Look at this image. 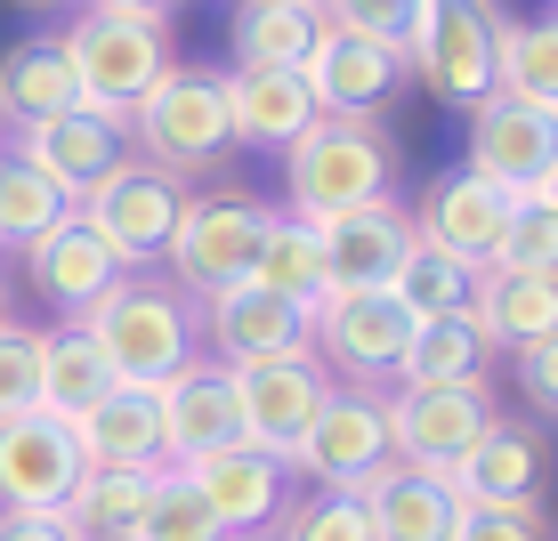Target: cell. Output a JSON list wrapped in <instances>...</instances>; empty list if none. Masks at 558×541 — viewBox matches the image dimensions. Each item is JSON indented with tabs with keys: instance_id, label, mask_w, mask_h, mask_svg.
<instances>
[{
	"instance_id": "obj_34",
	"label": "cell",
	"mask_w": 558,
	"mask_h": 541,
	"mask_svg": "<svg viewBox=\"0 0 558 541\" xmlns=\"http://www.w3.org/2000/svg\"><path fill=\"white\" fill-rule=\"evenodd\" d=\"M57 219H73V202L57 195L33 162H16V153L0 146V250H33Z\"/></svg>"
},
{
	"instance_id": "obj_20",
	"label": "cell",
	"mask_w": 558,
	"mask_h": 541,
	"mask_svg": "<svg viewBox=\"0 0 558 541\" xmlns=\"http://www.w3.org/2000/svg\"><path fill=\"white\" fill-rule=\"evenodd\" d=\"M25 275H33V292H41L65 323H82L89 307H98V299L113 292V283L130 275V267L113 259V250H106L98 235H89V219L73 210V219H57L49 235L25 250Z\"/></svg>"
},
{
	"instance_id": "obj_2",
	"label": "cell",
	"mask_w": 558,
	"mask_h": 541,
	"mask_svg": "<svg viewBox=\"0 0 558 541\" xmlns=\"http://www.w3.org/2000/svg\"><path fill=\"white\" fill-rule=\"evenodd\" d=\"M397 195V146L380 138V122H340L316 113L292 146H283V210L307 226H332L364 202Z\"/></svg>"
},
{
	"instance_id": "obj_43",
	"label": "cell",
	"mask_w": 558,
	"mask_h": 541,
	"mask_svg": "<svg viewBox=\"0 0 558 541\" xmlns=\"http://www.w3.org/2000/svg\"><path fill=\"white\" fill-rule=\"evenodd\" d=\"M0 541H73L65 517H33V509H0Z\"/></svg>"
},
{
	"instance_id": "obj_5",
	"label": "cell",
	"mask_w": 558,
	"mask_h": 541,
	"mask_svg": "<svg viewBox=\"0 0 558 541\" xmlns=\"http://www.w3.org/2000/svg\"><path fill=\"white\" fill-rule=\"evenodd\" d=\"M267 210L259 195L243 186H203V195L179 202V226L162 243V267L186 299H210L227 283H252V259H259V235H267Z\"/></svg>"
},
{
	"instance_id": "obj_4",
	"label": "cell",
	"mask_w": 558,
	"mask_h": 541,
	"mask_svg": "<svg viewBox=\"0 0 558 541\" xmlns=\"http://www.w3.org/2000/svg\"><path fill=\"white\" fill-rule=\"evenodd\" d=\"M130 153L170 179H203L235 153V130H227V73L210 65H170L162 82L138 98L130 113Z\"/></svg>"
},
{
	"instance_id": "obj_32",
	"label": "cell",
	"mask_w": 558,
	"mask_h": 541,
	"mask_svg": "<svg viewBox=\"0 0 558 541\" xmlns=\"http://www.w3.org/2000/svg\"><path fill=\"white\" fill-rule=\"evenodd\" d=\"M154 477H162V469H89L57 517H65L73 541H138Z\"/></svg>"
},
{
	"instance_id": "obj_22",
	"label": "cell",
	"mask_w": 558,
	"mask_h": 541,
	"mask_svg": "<svg viewBox=\"0 0 558 541\" xmlns=\"http://www.w3.org/2000/svg\"><path fill=\"white\" fill-rule=\"evenodd\" d=\"M461 509H543V437L494 420V437L446 477Z\"/></svg>"
},
{
	"instance_id": "obj_13",
	"label": "cell",
	"mask_w": 558,
	"mask_h": 541,
	"mask_svg": "<svg viewBox=\"0 0 558 541\" xmlns=\"http://www.w3.org/2000/svg\"><path fill=\"white\" fill-rule=\"evenodd\" d=\"M518 202H526V195L477 179V170H437L429 195H421V210H413V235L437 243V250L461 259V267H494V250H502Z\"/></svg>"
},
{
	"instance_id": "obj_36",
	"label": "cell",
	"mask_w": 558,
	"mask_h": 541,
	"mask_svg": "<svg viewBox=\"0 0 558 541\" xmlns=\"http://www.w3.org/2000/svg\"><path fill=\"white\" fill-rule=\"evenodd\" d=\"M316 9H324V25H332V33L405 57L413 33H421V16H429V0H316Z\"/></svg>"
},
{
	"instance_id": "obj_44",
	"label": "cell",
	"mask_w": 558,
	"mask_h": 541,
	"mask_svg": "<svg viewBox=\"0 0 558 541\" xmlns=\"http://www.w3.org/2000/svg\"><path fill=\"white\" fill-rule=\"evenodd\" d=\"M82 9H170V0H82Z\"/></svg>"
},
{
	"instance_id": "obj_40",
	"label": "cell",
	"mask_w": 558,
	"mask_h": 541,
	"mask_svg": "<svg viewBox=\"0 0 558 541\" xmlns=\"http://www.w3.org/2000/svg\"><path fill=\"white\" fill-rule=\"evenodd\" d=\"M494 267H543V275H558V210L543 195L518 202V219H510L502 250H494Z\"/></svg>"
},
{
	"instance_id": "obj_21",
	"label": "cell",
	"mask_w": 558,
	"mask_h": 541,
	"mask_svg": "<svg viewBox=\"0 0 558 541\" xmlns=\"http://www.w3.org/2000/svg\"><path fill=\"white\" fill-rule=\"evenodd\" d=\"M316 235H324V283L332 292H389V275L413 250V210L389 195V202H364L349 219L316 226Z\"/></svg>"
},
{
	"instance_id": "obj_28",
	"label": "cell",
	"mask_w": 558,
	"mask_h": 541,
	"mask_svg": "<svg viewBox=\"0 0 558 541\" xmlns=\"http://www.w3.org/2000/svg\"><path fill=\"white\" fill-rule=\"evenodd\" d=\"M82 106V82H73L57 33H33L0 57V130H25V122H49V113H73Z\"/></svg>"
},
{
	"instance_id": "obj_18",
	"label": "cell",
	"mask_w": 558,
	"mask_h": 541,
	"mask_svg": "<svg viewBox=\"0 0 558 541\" xmlns=\"http://www.w3.org/2000/svg\"><path fill=\"white\" fill-rule=\"evenodd\" d=\"M154 404H162V453H170V469L243 444V404H235V372H227V364H203L195 356L179 380L154 389Z\"/></svg>"
},
{
	"instance_id": "obj_35",
	"label": "cell",
	"mask_w": 558,
	"mask_h": 541,
	"mask_svg": "<svg viewBox=\"0 0 558 541\" xmlns=\"http://www.w3.org/2000/svg\"><path fill=\"white\" fill-rule=\"evenodd\" d=\"M389 292L405 299L413 316H461V307H470V292H477V267H461V259H446L437 243H421V235H413L405 267L389 275Z\"/></svg>"
},
{
	"instance_id": "obj_45",
	"label": "cell",
	"mask_w": 558,
	"mask_h": 541,
	"mask_svg": "<svg viewBox=\"0 0 558 541\" xmlns=\"http://www.w3.org/2000/svg\"><path fill=\"white\" fill-rule=\"evenodd\" d=\"M534 195H543V202L558 210V162H550V179H543V186H534Z\"/></svg>"
},
{
	"instance_id": "obj_42",
	"label": "cell",
	"mask_w": 558,
	"mask_h": 541,
	"mask_svg": "<svg viewBox=\"0 0 558 541\" xmlns=\"http://www.w3.org/2000/svg\"><path fill=\"white\" fill-rule=\"evenodd\" d=\"M518 396H526L534 420H558V332L518 347Z\"/></svg>"
},
{
	"instance_id": "obj_38",
	"label": "cell",
	"mask_w": 558,
	"mask_h": 541,
	"mask_svg": "<svg viewBox=\"0 0 558 541\" xmlns=\"http://www.w3.org/2000/svg\"><path fill=\"white\" fill-rule=\"evenodd\" d=\"M276 541H373V526H364L356 493H300V501H283Z\"/></svg>"
},
{
	"instance_id": "obj_23",
	"label": "cell",
	"mask_w": 558,
	"mask_h": 541,
	"mask_svg": "<svg viewBox=\"0 0 558 541\" xmlns=\"http://www.w3.org/2000/svg\"><path fill=\"white\" fill-rule=\"evenodd\" d=\"M470 323L486 332V347H534L558 332V275L543 267H477V292H470Z\"/></svg>"
},
{
	"instance_id": "obj_14",
	"label": "cell",
	"mask_w": 558,
	"mask_h": 541,
	"mask_svg": "<svg viewBox=\"0 0 558 541\" xmlns=\"http://www.w3.org/2000/svg\"><path fill=\"white\" fill-rule=\"evenodd\" d=\"M186 485L203 493V509L219 517L227 541H252L283 517V501H292V460L283 453H259V444H227V453H203L186 460Z\"/></svg>"
},
{
	"instance_id": "obj_19",
	"label": "cell",
	"mask_w": 558,
	"mask_h": 541,
	"mask_svg": "<svg viewBox=\"0 0 558 541\" xmlns=\"http://www.w3.org/2000/svg\"><path fill=\"white\" fill-rule=\"evenodd\" d=\"M300 82H307V98H316V113L373 122V113L397 98V82H405V57H389L373 41H349V33L324 25L316 49H307V65H300Z\"/></svg>"
},
{
	"instance_id": "obj_46",
	"label": "cell",
	"mask_w": 558,
	"mask_h": 541,
	"mask_svg": "<svg viewBox=\"0 0 558 541\" xmlns=\"http://www.w3.org/2000/svg\"><path fill=\"white\" fill-rule=\"evenodd\" d=\"M16 9H57V0H16Z\"/></svg>"
},
{
	"instance_id": "obj_29",
	"label": "cell",
	"mask_w": 558,
	"mask_h": 541,
	"mask_svg": "<svg viewBox=\"0 0 558 541\" xmlns=\"http://www.w3.org/2000/svg\"><path fill=\"white\" fill-rule=\"evenodd\" d=\"M486 364L494 347L470 323V307L461 316H421L405 340V364H397V389H461V380H486Z\"/></svg>"
},
{
	"instance_id": "obj_12",
	"label": "cell",
	"mask_w": 558,
	"mask_h": 541,
	"mask_svg": "<svg viewBox=\"0 0 558 541\" xmlns=\"http://www.w3.org/2000/svg\"><path fill=\"white\" fill-rule=\"evenodd\" d=\"M550 162H558V106H526L510 89L470 106V162L461 170L510 186V195H534L550 179Z\"/></svg>"
},
{
	"instance_id": "obj_8",
	"label": "cell",
	"mask_w": 558,
	"mask_h": 541,
	"mask_svg": "<svg viewBox=\"0 0 558 541\" xmlns=\"http://www.w3.org/2000/svg\"><path fill=\"white\" fill-rule=\"evenodd\" d=\"M179 202H186V179H170V170H154V162H138V153H122V162H113L73 210L89 219V235H98L113 259L130 267V275H146V267L162 259L170 226H179Z\"/></svg>"
},
{
	"instance_id": "obj_37",
	"label": "cell",
	"mask_w": 558,
	"mask_h": 541,
	"mask_svg": "<svg viewBox=\"0 0 558 541\" xmlns=\"http://www.w3.org/2000/svg\"><path fill=\"white\" fill-rule=\"evenodd\" d=\"M138 541H227V533H219V517L203 509V493L186 485L179 469H162V477H154V493H146Z\"/></svg>"
},
{
	"instance_id": "obj_7",
	"label": "cell",
	"mask_w": 558,
	"mask_h": 541,
	"mask_svg": "<svg viewBox=\"0 0 558 541\" xmlns=\"http://www.w3.org/2000/svg\"><path fill=\"white\" fill-rule=\"evenodd\" d=\"M494 396L486 380H461V389H389L380 396V429H389V460L429 477H453L477 444L494 437Z\"/></svg>"
},
{
	"instance_id": "obj_6",
	"label": "cell",
	"mask_w": 558,
	"mask_h": 541,
	"mask_svg": "<svg viewBox=\"0 0 558 541\" xmlns=\"http://www.w3.org/2000/svg\"><path fill=\"white\" fill-rule=\"evenodd\" d=\"M413 323L421 316L397 292H332L307 316V347L324 372H340V389H397Z\"/></svg>"
},
{
	"instance_id": "obj_11",
	"label": "cell",
	"mask_w": 558,
	"mask_h": 541,
	"mask_svg": "<svg viewBox=\"0 0 558 541\" xmlns=\"http://www.w3.org/2000/svg\"><path fill=\"white\" fill-rule=\"evenodd\" d=\"M82 477H89V460H82V444H73V420L41 413V404L0 420V509L57 517Z\"/></svg>"
},
{
	"instance_id": "obj_25",
	"label": "cell",
	"mask_w": 558,
	"mask_h": 541,
	"mask_svg": "<svg viewBox=\"0 0 558 541\" xmlns=\"http://www.w3.org/2000/svg\"><path fill=\"white\" fill-rule=\"evenodd\" d=\"M316 33H324L316 0H235L227 57H235V73H300Z\"/></svg>"
},
{
	"instance_id": "obj_15",
	"label": "cell",
	"mask_w": 558,
	"mask_h": 541,
	"mask_svg": "<svg viewBox=\"0 0 558 541\" xmlns=\"http://www.w3.org/2000/svg\"><path fill=\"white\" fill-rule=\"evenodd\" d=\"M9 153H16V162H33V170H41V179H49L65 202H82L89 186H98L106 170L130 153V122L73 106V113H49V122L9 130Z\"/></svg>"
},
{
	"instance_id": "obj_26",
	"label": "cell",
	"mask_w": 558,
	"mask_h": 541,
	"mask_svg": "<svg viewBox=\"0 0 558 541\" xmlns=\"http://www.w3.org/2000/svg\"><path fill=\"white\" fill-rule=\"evenodd\" d=\"M73 444H82L89 469H170V453H162V404H154V389H113L98 413L73 420Z\"/></svg>"
},
{
	"instance_id": "obj_1",
	"label": "cell",
	"mask_w": 558,
	"mask_h": 541,
	"mask_svg": "<svg viewBox=\"0 0 558 541\" xmlns=\"http://www.w3.org/2000/svg\"><path fill=\"white\" fill-rule=\"evenodd\" d=\"M89 347L113 364V380L122 389H162V380H179L186 364L203 356V323H195V299L179 292V283L162 275H122L113 292L82 316Z\"/></svg>"
},
{
	"instance_id": "obj_24",
	"label": "cell",
	"mask_w": 558,
	"mask_h": 541,
	"mask_svg": "<svg viewBox=\"0 0 558 541\" xmlns=\"http://www.w3.org/2000/svg\"><path fill=\"white\" fill-rule=\"evenodd\" d=\"M356 501H364V526H373V541H446L453 509H461L446 477L405 469V460L373 469V477L356 485Z\"/></svg>"
},
{
	"instance_id": "obj_27",
	"label": "cell",
	"mask_w": 558,
	"mask_h": 541,
	"mask_svg": "<svg viewBox=\"0 0 558 541\" xmlns=\"http://www.w3.org/2000/svg\"><path fill=\"white\" fill-rule=\"evenodd\" d=\"M307 122H316V98H307L300 73H235L227 65V130H235V146L283 153Z\"/></svg>"
},
{
	"instance_id": "obj_39",
	"label": "cell",
	"mask_w": 558,
	"mask_h": 541,
	"mask_svg": "<svg viewBox=\"0 0 558 541\" xmlns=\"http://www.w3.org/2000/svg\"><path fill=\"white\" fill-rule=\"evenodd\" d=\"M41 404V332L16 316H0V420Z\"/></svg>"
},
{
	"instance_id": "obj_31",
	"label": "cell",
	"mask_w": 558,
	"mask_h": 541,
	"mask_svg": "<svg viewBox=\"0 0 558 541\" xmlns=\"http://www.w3.org/2000/svg\"><path fill=\"white\" fill-rule=\"evenodd\" d=\"M252 283L276 299H292L300 316H316L324 299H332V283H324V235L307 219H292V210H276L259 235V259H252Z\"/></svg>"
},
{
	"instance_id": "obj_48",
	"label": "cell",
	"mask_w": 558,
	"mask_h": 541,
	"mask_svg": "<svg viewBox=\"0 0 558 541\" xmlns=\"http://www.w3.org/2000/svg\"><path fill=\"white\" fill-rule=\"evenodd\" d=\"M0 299H9V292H0ZM0 316H9V307H0Z\"/></svg>"
},
{
	"instance_id": "obj_41",
	"label": "cell",
	"mask_w": 558,
	"mask_h": 541,
	"mask_svg": "<svg viewBox=\"0 0 558 541\" xmlns=\"http://www.w3.org/2000/svg\"><path fill=\"white\" fill-rule=\"evenodd\" d=\"M446 541H550L543 509H453Z\"/></svg>"
},
{
	"instance_id": "obj_47",
	"label": "cell",
	"mask_w": 558,
	"mask_h": 541,
	"mask_svg": "<svg viewBox=\"0 0 558 541\" xmlns=\"http://www.w3.org/2000/svg\"><path fill=\"white\" fill-rule=\"evenodd\" d=\"M0 146H9V130H0Z\"/></svg>"
},
{
	"instance_id": "obj_9",
	"label": "cell",
	"mask_w": 558,
	"mask_h": 541,
	"mask_svg": "<svg viewBox=\"0 0 558 541\" xmlns=\"http://www.w3.org/2000/svg\"><path fill=\"white\" fill-rule=\"evenodd\" d=\"M292 477H307L316 493H356L373 469H389V429H380V389H324L316 420L300 429Z\"/></svg>"
},
{
	"instance_id": "obj_10",
	"label": "cell",
	"mask_w": 558,
	"mask_h": 541,
	"mask_svg": "<svg viewBox=\"0 0 558 541\" xmlns=\"http://www.w3.org/2000/svg\"><path fill=\"white\" fill-rule=\"evenodd\" d=\"M494 41H502V9L494 0H429L405 57L446 106H477V98H494Z\"/></svg>"
},
{
	"instance_id": "obj_30",
	"label": "cell",
	"mask_w": 558,
	"mask_h": 541,
	"mask_svg": "<svg viewBox=\"0 0 558 541\" xmlns=\"http://www.w3.org/2000/svg\"><path fill=\"white\" fill-rule=\"evenodd\" d=\"M113 389H122V380H113V364L89 347L82 323H49L41 332V413L82 420V413H98Z\"/></svg>"
},
{
	"instance_id": "obj_17",
	"label": "cell",
	"mask_w": 558,
	"mask_h": 541,
	"mask_svg": "<svg viewBox=\"0 0 558 541\" xmlns=\"http://www.w3.org/2000/svg\"><path fill=\"white\" fill-rule=\"evenodd\" d=\"M195 323H203L210 364H227V372H243L259 356H283V347H307V316L292 299L259 292V283H227V292L195 299Z\"/></svg>"
},
{
	"instance_id": "obj_16",
	"label": "cell",
	"mask_w": 558,
	"mask_h": 541,
	"mask_svg": "<svg viewBox=\"0 0 558 541\" xmlns=\"http://www.w3.org/2000/svg\"><path fill=\"white\" fill-rule=\"evenodd\" d=\"M332 372L316 364V347H283V356H259L235 372V404H243V444L259 453H292L300 429L316 420Z\"/></svg>"
},
{
	"instance_id": "obj_3",
	"label": "cell",
	"mask_w": 558,
	"mask_h": 541,
	"mask_svg": "<svg viewBox=\"0 0 558 541\" xmlns=\"http://www.w3.org/2000/svg\"><path fill=\"white\" fill-rule=\"evenodd\" d=\"M170 41H179V33H170V9H82L65 33H57L73 82H82V106L113 113V122H130L138 98L179 65Z\"/></svg>"
},
{
	"instance_id": "obj_33",
	"label": "cell",
	"mask_w": 558,
	"mask_h": 541,
	"mask_svg": "<svg viewBox=\"0 0 558 541\" xmlns=\"http://www.w3.org/2000/svg\"><path fill=\"white\" fill-rule=\"evenodd\" d=\"M494 89H510V98H526V106H558V9L550 16H502Z\"/></svg>"
}]
</instances>
